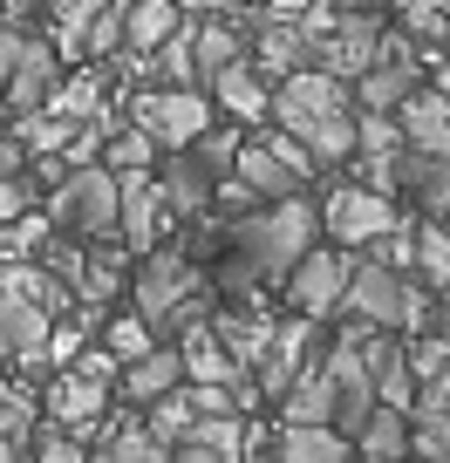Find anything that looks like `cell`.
Listing matches in <instances>:
<instances>
[{
  "mask_svg": "<svg viewBox=\"0 0 450 463\" xmlns=\"http://www.w3.org/2000/svg\"><path fill=\"white\" fill-rule=\"evenodd\" d=\"M416 82V61H376L369 75H355V102H362V116H396Z\"/></svg>",
  "mask_w": 450,
  "mask_h": 463,
  "instance_id": "603a6c76",
  "label": "cell"
},
{
  "mask_svg": "<svg viewBox=\"0 0 450 463\" xmlns=\"http://www.w3.org/2000/svg\"><path fill=\"white\" fill-rule=\"evenodd\" d=\"M341 287H349V252H334V246H314V252L287 273V300L301 307V320L341 314Z\"/></svg>",
  "mask_w": 450,
  "mask_h": 463,
  "instance_id": "9c48e42d",
  "label": "cell"
},
{
  "mask_svg": "<svg viewBox=\"0 0 450 463\" xmlns=\"http://www.w3.org/2000/svg\"><path fill=\"white\" fill-rule=\"evenodd\" d=\"M403 123L396 116H355V157H403Z\"/></svg>",
  "mask_w": 450,
  "mask_h": 463,
  "instance_id": "d590c367",
  "label": "cell"
},
{
  "mask_svg": "<svg viewBox=\"0 0 450 463\" xmlns=\"http://www.w3.org/2000/svg\"><path fill=\"white\" fill-rule=\"evenodd\" d=\"M280 422H293V430H334V375L321 362H307L293 375V389L280 395Z\"/></svg>",
  "mask_w": 450,
  "mask_h": 463,
  "instance_id": "e0dca14e",
  "label": "cell"
},
{
  "mask_svg": "<svg viewBox=\"0 0 450 463\" xmlns=\"http://www.w3.org/2000/svg\"><path fill=\"white\" fill-rule=\"evenodd\" d=\"M21 164H28V150H21V137H0V177H21Z\"/></svg>",
  "mask_w": 450,
  "mask_h": 463,
  "instance_id": "f907efd6",
  "label": "cell"
},
{
  "mask_svg": "<svg viewBox=\"0 0 450 463\" xmlns=\"http://www.w3.org/2000/svg\"><path fill=\"white\" fill-rule=\"evenodd\" d=\"M28 463H89V449H82V436L42 422V430H34V443H28Z\"/></svg>",
  "mask_w": 450,
  "mask_h": 463,
  "instance_id": "74e56055",
  "label": "cell"
},
{
  "mask_svg": "<svg viewBox=\"0 0 450 463\" xmlns=\"http://www.w3.org/2000/svg\"><path fill=\"white\" fill-rule=\"evenodd\" d=\"M177 382H185V354H177V347H150V354L123 362L117 395H123V409H150L158 395H171Z\"/></svg>",
  "mask_w": 450,
  "mask_h": 463,
  "instance_id": "7c38bea8",
  "label": "cell"
},
{
  "mask_svg": "<svg viewBox=\"0 0 450 463\" xmlns=\"http://www.w3.org/2000/svg\"><path fill=\"white\" fill-rule=\"evenodd\" d=\"M75 375H82V382H96V389H110V382L123 375V362L110 354V347H82V354H75Z\"/></svg>",
  "mask_w": 450,
  "mask_h": 463,
  "instance_id": "bcb514c9",
  "label": "cell"
},
{
  "mask_svg": "<svg viewBox=\"0 0 450 463\" xmlns=\"http://www.w3.org/2000/svg\"><path fill=\"white\" fill-rule=\"evenodd\" d=\"M396 191H409L423 218H450V157L403 150V157H396Z\"/></svg>",
  "mask_w": 450,
  "mask_h": 463,
  "instance_id": "5bb4252c",
  "label": "cell"
},
{
  "mask_svg": "<svg viewBox=\"0 0 450 463\" xmlns=\"http://www.w3.org/2000/svg\"><path fill=\"white\" fill-rule=\"evenodd\" d=\"M117 191H123V218H117V232L130 239L137 252H150V246H158V232H164V191H158V177H150V171L117 177Z\"/></svg>",
  "mask_w": 450,
  "mask_h": 463,
  "instance_id": "2e32d148",
  "label": "cell"
},
{
  "mask_svg": "<svg viewBox=\"0 0 450 463\" xmlns=\"http://www.w3.org/2000/svg\"><path fill=\"white\" fill-rule=\"evenodd\" d=\"M416 266L436 279V287H450V225H416Z\"/></svg>",
  "mask_w": 450,
  "mask_h": 463,
  "instance_id": "8d00e7d4",
  "label": "cell"
},
{
  "mask_svg": "<svg viewBox=\"0 0 450 463\" xmlns=\"http://www.w3.org/2000/svg\"><path fill=\"white\" fill-rule=\"evenodd\" d=\"M21 48H28V34L14 28V21H0V82L14 75V61H21Z\"/></svg>",
  "mask_w": 450,
  "mask_h": 463,
  "instance_id": "c3c4849f",
  "label": "cell"
},
{
  "mask_svg": "<svg viewBox=\"0 0 450 463\" xmlns=\"http://www.w3.org/2000/svg\"><path fill=\"white\" fill-rule=\"evenodd\" d=\"M158 75H164L171 89H191V82H198V69H191V28H177L171 42L158 48Z\"/></svg>",
  "mask_w": 450,
  "mask_h": 463,
  "instance_id": "60d3db41",
  "label": "cell"
},
{
  "mask_svg": "<svg viewBox=\"0 0 450 463\" xmlns=\"http://www.w3.org/2000/svg\"><path fill=\"white\" fill-rule=\"evenodd\" d=\"M34 430H42V409H34V395H28V389H0V443L28 449Z\"/></svg>",
  "mask_w": 450,
  "mask_h": 463,
  "instance_id": "1f68e13d",
  "label": "cell"
},
{
  "mask_svg": "<svg viewBox=\"0 0 450 463\" xmlns=\"http://www.w3.org/2000/svg\"><path fill=\"white\" fill-rule=\"evenodd\" d=\"M321 232L341 239V246H376L382 232H396V204L369 184H334L321 204Z\"/></svg>",
  "mask_w": 450,
  "mask_h": 463,
  "instance_id": "52a82bcc",
  "label": "cell"
},
{
  "mask_svg": "<svg viewBox=\"0 0 450 463\" xmlns=\"http://www.w3.org/2000/svg\"><path fill=\"white\" fill-rule=\"evenodd\" d=\"M273 7H293V0H273Z\"/></svg>",
  "mask_w": 450,
  "mask_h": 463,
  "instance_id": "680465c9",
  "label": "cell"
},
{
  "mask_svg": "<svg viewBox=\"0 0 450 463\" xmlns=\"http://www.w3.org/2000/svg\"><path fill=\"white\" fill-rule=\"evenodd\" d=\"M89 463H171V443H158L150 430H117Z\"/></svg>",
  "mask_w": 450,
  "mask_h": 463,
  "instance_id": "d6a6232c",
  "label": "cell"
},
{
  "mask_svg": "<svg viewBox=\"0 0 450 463\" xmlns=\"http://www.w3.org/2000/svg\"><path fill=\"white\" fill-rule=\"evenodd\" d=\"M239 144H246V137H233V130H205L198 144H191V157H198L212 177H233V157H239Z\"/></svg>",
  "mask_w": 450,
  "mask_h": 463,
  "instance_id": "b9f144b4",
  "label": "cell"
},
{
  "mask_svg": "<svg viewBox=\"0 0 450 463\" xmlns=\"http://www.w3.org/2000/svg\"><path fill=\"white\" fill-rule=\"evenodd\" d=\"M382 0H341V14H376Z\"/></svg>",
  "mask_w": 450,
  "mask_h": 463,
  "instance_id": "816d5d0a",
  "label": "cell"
},
{
  "mask_svg": "<svg viewBox=\"0 0 450 463\" xmlns=\"http://www.w3.org/2000/svg\"><path fill=\"white\" fill-rule=\"evenodd\" d=\"M253 48H260V69L280 75V82L301 75V69H314V42L301 34V21H260V42Z\"/></svg>",
  "mask_w": 450,
  "mask_h": 463,
  "instance_id": "cb8c5ba5",
  "label": "cell"
},
{
  "mask_svg": "<svg viewBox=\"0 0 450 463\" xmlns=\"http://www.w3.org/2000/svg\"><path fill=\"white\" fill-rule=\"evenodd\" d=\"M0 463H21V449H14V443H0Z\"/></svg>",
  "mask_w": 450,
  "mask_h": 463,
  "instance_id": "11a10c76",
  "label": "cell"
},
{
  "mask_svg": "<svg viewBox=\"0 0 450 463\" xmlns=\"http://www.w3.org/2000/svg\"><path fill=\"white\" fill-rule=\"evenodd\" d=\"M430 320H436V334H444V341H450V307H436Z\"/></svg>",
  "mask_w": 450,
  "mask_h": 463,
  "instance_id": "f5cc1de1",
  "label": "cell"
},
{
  "mask_svg": "<svg viewBox=\"0 0 450 463\" xmlns=\"http://www.w3.org/2000/svg\"><path fill=\"white\" fill-rule=\"evenodd\" d=\"M273 463H355V443L341 430H280L273 443Z\"/></svg>",
  "mask_w": 450,
  "mask_h": 463,
  "instance_id": "83f0119b",
  "label": "cell"
},
{
  "mask_svg": "<svg viewBox=\"0 0 450 463\" xmlns=\"http://www.w3.org/2000/svg\"><path fill=\"white\" fill-rule=\"evenodd\" d=\"M233 177H239V184H246L260 204H280V198H301V191H307L301 177H293L287 164H280L273 150L260 144V137H253V144H239V157H233Z\"/></svg>",
  "mask_w": 450,
  "mask_h": 463,
  "instance_id": "d6986e66",
  "label": "cell"
},
{
  "mask_svg": "<svg viewBox=\"0 0 450 463\" xmlns=\"http://www.w3.org/2000/svg\"><path fill=\"white\" fill-rule=\"evenodd\" d=\"M55 69H62V61H55V48H48V42H34V34H28V48H21L14 75L0 82V89H7V109H14V116H34L48 96H55Z\"/></svg>",
  "mask_w": 450,
  "mask_h": 463,
  "instance_id": "9a60e30c",
  "label": "cell"
},
{
  "mask_svg": "<svg viewBox=\"0 0 450 463\" xmlns=\"http://www.w3.org/2000/svg\"><path fill=\"white\" fill-rule=\"evenodd\" d=\"M48 7H55V48H62V55H82L89 21H96L110 0H48Z\"/></svg>",
  "mask_w": 450,
  "mask_h": 463,
  "instance_id": "e575fe53",
  "label": "cell"
},
{
  "mask_svg": "<svg viewBox=\"0 0 450 463\" xmlns=\"http://www.w3.org/2000/svg\"><path fill=\"white\" fill-rule=\"evenodd\" d=\"M48 109H55L62 123H82V116H96V109H102V75L89 69V75H75V82H55Z\"/></svg>",
  "mask_w": 450,
  "mask_h": 463,
  "instance_id": "836d02e7",
  "label": "cell"
},
{
  "mask_svg": "<svg viewBox=\"0 0 450 463\" xmlns=\"http://www.w3.org/2000/svg\"><path fill=\"white\" fill-rule=\"evenodd\" d=\"M123 287H130V266H123V246H96V252H82V273H75V300L102 307L110 293H123Z\"/></svg>",
  "mask_w": 450,
  "mask_h": 463,
  "instance_id": "f1b7e54d",
  "label": "cell"
},
{
  "mask_svg": "<svg viewBox=\"0 0 450 463\" xmlns=\"http://www.w3.org/2000/svg\"><path fill=\"white\" fill-rule=\"evenodd\" d=\"M403 21H409L416 42H444V34H450V14L436 7V0H403Z\"/></svg>",
  "mask_w": 450,
  "mask_h": 463,
  "instance_id": "f6af8a7d",
  "label": "cell"
},
{
  "mask_svg": "<svg viewBox=\"0 0 450 463\" xmlns=\"http://www.w3.org/2000/svg\"><path fill=\"white\" fill-rule=\"evenodd\" d=\"M185 28V14H177V0H130V14H123V55H158L171 34Z\"/></svg>",
  "mask_w": 450,
  "mask_h": 463,
  "instance_id": "7402d4cb",
  "label": "cell"
},
{
  "mask_svg": "<svg viewBox=\"0 0 450 463\" xmlns=\"http://www.w3.org/2000/svg\"><path fill=\"white\" fill-rule=\"evenodd\" d=\"M28 7H34V0H7V14H14V28H21V14H28Z\"/></svg>",
  "mask_w": 450,
  "mask_h": 463,
  "instance_id": "db71d44e",
  "label": "cell"
},
{
  "mask_svg": "<svg viewBox=\"0 0 450 463\" xmlns=\"http://www.w3.org/2000/svg\"><path fill=\"white\" fill-rule=\"evenodd\" d=\"M307 362H314V320H287V327H273V347H266L260 362H253V389L280 402Z\"/></svg>",
  "mask_w": 450,
  "mask_h": 463,
  "instance_id": "30bf717a",
  "label": "cell"
},
{
  "mask_svg": "<svg viewBox=\"0 0 450 463\" xmlns=\"http://www.w3.org/2000/svg\"><path fill=\"white\" fill-rule=\"evenodd\" d=\"M48 334H55V320H48L42 307L7 300V293H0V368H7V362L42 368L48 362Z\"/></svg>",
  "mask_w": 450,
  "mask_h": 463,
  "instance_id": "8fae6325",
  "label": "cell"
},
{
  "mask_svg": "<svg viewBox=\"0 0 450 463\" xmlns=\"http://www.w3.org/2000/svg\"><path fill=\"white\" fill-rule=\"evenodd\" d=\"M150 164H158V144H150L137 123L102 144V171H110V177H137V171H150Z\"/></svg>",
  "mask_w": 450,
  "mask_h": 463,
  "instance_id": "4dcf8cb0",
  "label": "cell"
},
{
  "mask_svg": "<svg viewBox=\"0 0 450 463\" xmlns=\"http://www.w3.org/2000/svg\"><path fill=\"white\" fill-rule=\"evenodd\" d=\"M266 116H280V130L301 137V130H314V123H328V116H355V109H349V82H334V75H321V69H301V75H287V82L273 89V109Z\"/></svg>",
  "mask_w": 450,
  "mask_h": 463,
  "instance_id": "8992f818",
  "label": "cell"
},
{
  "mask_svg": "<svg viewBox=\"0 0 450 463\" xmlns=\"http://www.w3.org/2000/svg\"><path fill=\"white\" fill-rule=\"evenodd\" d=\"M21 212H34V184L28 177H0V225H14Z\"/></svg>",
  "mask_w": 450,
  "mask_h": 463,
  "instance_id": "7dc6e473",
  "label": "cell"
},
{
  "mask_svg": "<svg viewBox=\"0 0 450 463\" xmlns=\"http://www.w3.org/2000/svg\"><path fill=\"white\" fill-rule=\"evenodd\" d=\"M102 409H110V389L82 382L75 368L55 382V389H48V422H55V430H69V436H89V430L102 422Z\"/></svg>",
  "mask_w": 450,
  "mask_h": 463,
  "instance_id": "ac0fdd59",
  "label": "cell"
},
{
  "mask_svg": "<svg viewBox=\"0 0 450 463\" xmlns=\"http://www.w3.org/2000/svg\"><path fill=\"white\" fill-rule=\"evenodd\" d=\"M382 61V21L376 14H341L334 7V28L314 42V69L334 75V82H349V75H369Z\"/></svg>",
  "mask_w": 450,
  "mask_h": 463,
  "instance_id": "ba28073f",
  "label": "cell"
},
{
  "mask_svg": "<svg viewBox=\"0 0 450 463\" xmlns=\"http://www.w3.org/2000/svg\"><path fill=\"white\" fill-rule=\"evenodd\" d=\"M171 463H233V457L212 449V443H198V436H185V443H171Z\"/></svg>",
  "mask_w": 450,
  "mask_h": 463,
  "instance_id": "681fc988",
  "label": "cell"
},
{
  "mask_svg": "<svg viewBox=\"0 0 450 463\" xmlns=\"http://www.w3.org/2000/svg\"><path fill=\"white\" fill-rule=\"evenodd\" d=\"M177 354H185V382H205V389H233V382H246V368L225 354V341H218L205 320L185 327V347H177Z\"/></svg>",
  "mask_w": 450,
  "mask_h": 463,
  "instance_id": "44dd1931",
  "label": "cell"
},
{
  "mask_svg": "<svg viewBox=\"0 0 450 463\" xmlns=\"http://www.w3.org/2000/svg\"><path fill=\"white\" fill-rule=\"evenodd\" d=\"M436 307H450V287H444V300H436Z\"/></svg>",
  "mask_w": 450,
  "mask_h": 463,
  "instance_id": "6f0895ef",
  "label": "cell"
},
{
  "mask_svg": "<svg viewBox=\"0 0 450 463\" xmlns=\"http://www.w3.org/2000/svg\"><path fill=\"white\" fill-rule=\"evenodd\" d=\"M321 212L307 198H280V204H253L246 218H225V246L253 266L260 279H287L293 266L314 252Z\"/></svg>",
  "mask_w": 450,
  "mask_h": 463,
  "instance_id": "7a4b0ae2",
  "label": "cell"
},
{
  "mask_svg": "<svg viewBox=\"0 0 450 463\" xmlns=\"http://www.w3.org/2000/svg\"><path fill=\"white\" fill-rule=\"evenodd\" d=\"M130 307L150 334H185L212 314V279L191 266V252L177 246H150L144 266L130 273Z\"/></svg>",
  "mask_w": 450,
  "mask_h": 463,
  "instance_id": "6da1fadb",
  "label": "cell"
},
{
  "mask_svg": "<svg viewBox=\"0 0 450 463\" xmlns=\"http://www.w3.org/2000/svg\"><path fill=\"white\" fill-rule=\"evenodd\" d=\"M0 232H7V246H0L7 260H28V252L48 246V218H34V212H21L14 225H0Z\"/></svg>",
  "mask_w": 450,
  "mask_h": 463,
  "instance_id": "7bdbcfd3",
  "label": "cell"
},
{
  "mask_svg": "<svg viewBox=\"0 0 450 463\" xmlns=\"http://www.w3.org/2000/svg\"><path fill=\"white\" fill-rule=\"evenodd\" d=\"M260 144H266V150H273V157H280V164H287V171H293V177H301V184H314V171H321V164H314V150H307V144H301V137H287V130H273V137H260Z\"/></svg>",
  "mask_w": 450,
  "mask_h": 463,
  "instance_id": "ee69618b",
  "label": "cell"
},
{
  "mask_svg": "<svg viewBox=\"0 0 450 463\" xmlns=\"http://www.w3.org/2000/svg\"><path fill=\"white\" fill-rule=\"evenodd\" d=\"M21 463H28V457H21Z\"/></svg>",
  "mask_w": 450,
  "mask_h": 463,
  "instance_id": "91938a15",
  "label": "cell"
},
{
  "mask_svg": "<svg viewBox=\"0 0 450 463\" xmlns=\"http://www.w3.org/2000/svg\"><path fill=\"white\" fill-rule=\"evenodd\" d=\"M102 347H110L117 362H137V354H150V347H158V334H150V327H144V320H137V314H123V320H110V334H102Z\"/></svg>",
  "mask_w": 450,
  "mask_h": 463,
  "instance_id": "f35d334b",
  "label": "cell"
},
{
  "mask_svg": "<svg viewBox=\"0 0 450 463\" xmlns=\"http://www.w3.org/2000/svg\"><path fill=\"white\" fill-rule=\"evenodd\" d=\"M48 218H55L62 232H75V239H110L117 218H123L117 177L102 171V164H75V171H62V184L48 191Z\"/></svg>",
  "mask_w": 450,
  "mask_h": 463,
  "instance_id": "277c9868",
  "label": "cell"
},
{
  "mask_svg": "<svg viewBox=\"0 0 450 463\" xmlns=\"http://www.w3.org/2000/svg\"><path fill=\"white\" fill-rule=\"evenodd\" d=\"M341 314H355L362 327L403 334V327H423V320H430V300H423V287H409V273H389V266H376V260H349Z\"/></svg>",
  "mask_w": 450,
  "mask_h": 463,
  "instance_id": "3957f363",
  "label": "cell"
},
{
  "mask_svg": "<svg viewBox=\"0 0 450 463\" xmlns=\"http://www.w3.org/2000/svg\"><path fill=\"white\" fill-rule=\"evenodd\" d=\"M130 123L158 150H191L205 130H212V109H205L198 89H144V96L130 102Z\"/></svg>",
  "mask_w": 450,
  "mask_h": 463,
  "instance_id": "5b68a950",
  "label": "cell"
},
{
  "mask_svg": "<svg viewBox=\"0 0 450 463\" xmlns=\"http://www.w3.org/2000/svg\"><path fill=\"white\" fill-rule=\"evenodd\" d=\"M409 150H430V157H450V96L444 89H409V102L396 109Z\"/></svg>",
  "mask_w": 450,
  "mask_h": 463,
  "instance_id": "4fadbf2b",
  "label": "cell"
},
{
  "mask_svg": "<svg viewBox=\"0 0 450 463\" xmlns=\"http://www.w3.org/2000/svg\"><path fill=\"white\" fill-rule=\"evenodd\" d=\"M233 61H246V28L233 14H212L205 28H191V69H198V82H218Z\"/></svg>",
  "mask_w": 450,
  "mask_h": 463,
  "instance_id": "ffe728a7",
  "label": "cell"
},
{
  "mask_svg": "<svg viewBox=\"0 0 450 463\" xmlns=\"http://www.w3.org/2000/svg\"><path fill=\"white\" fill-rule=\"evenodd\" d=\"M212 184H218V177L205 171L191 150H171V157H164V171H158V191H164V204H171V212H205V204H212Z\"/></svg>",
  "mask_w": 450,
  "mask_h": 463,
  "instance_id": "d4e9b609",
  "label": "cell"
},
{
  "mask_svg": "<svg viewBox=\"0 0 450 463\" xmlns=\"http://www.w3.org/2000/svg\"><path fill=\"white\" fill-rule=\"evenodd\" d=\"M403 362H409V382H436L450 368V341H444V334H423V341L403 347Z\"/></svg>",
  "mask_w": 450,
  "mask_h": 463,
  "instance_id": "ab89813d",
  "label": "cell"
},
{
  "mask_svg": "<svg viewBox=\"0 0 450 463\" xmlns=\"http://www.w3.org/2000/svg\"><path fill=\"white\" fill-rule=\"evenodd\" d=\"M212 96L225 102V109L239 116V123H260L266 109H273V96H266V82H260V69H246V61H233V69L212 82Z\"/></svg>",
  "mask_w": 450,
  "mask_h": 463,
  "instance_id": "f546056e",
  "label": "cell"
},
{
  "mask_svg": "<svg viewBox=\"0 0 450 463\" xmlns=\"http://www.w3.org/2000/svg\"><path fill=\"white\" fill-rule=\"evenodd\" d=\"M355 457H362V463H403L409 457V416L376 402L369 422H362V436H355Z\"/></svg>",
  "mask_w": 450,
  "mask_h": 463,
  "instance_id": "4316f807",
  "label": "cell"
},
{
  "mask_svg": "<svg viewBox=\"0 0 450 463\" xmlns=\"http://www.w3.org/2000/svg\"><path fill=\"white\" fill-rule=\"evenodd\" d=\"M436 89H444V96H450V61H444V75H436Z\"/></svg>",
  "mask_w": 450,
  "mask_h": 463,
  "instance_id": "9f6ffc18",
  "label": "cell"
},
{
  "mask_svg": "<svg viewBox=\"0 0 450 463\" xmlns=\"http://www.w3.org/2000/svg\"><path fill=\"white\" fill-rule=\"evenodd\" d=\"M212 334L225 341V354H233L246 375H253V362H260L266 347H273V320H266L260 307H233V314H218V320H212Z\"/></svg>",
  "mask_w": 450,
  "mask_h": 463,
  "instance_id": "484cf974",
  "label": "cell"
}]
</instances>
